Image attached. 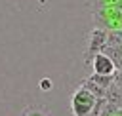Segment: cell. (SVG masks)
Listing matches in <instances>:
<instances>
[{"label":"cell","mask_w":122,"mask_h":116,"mask_svg":"<svg viewBox=\"0 0 122 116\" xmlns=\"http://www.w3.org/2000/svg\"><path fill=\"white\" fill-rule=\"evenodd\" d=\"M95 105H97V97L84 86H80L71 99V108L74 116H93Z\"/></svg>","instance_id":"cell-1"},{"label":"cell","mask_w":122,"mask_h":116,"mask_svg":"<svg viewBox=\"0 0 122 116\" xmlns=\"http://www.w3.org/2000/svg\"><path fill=\"white\" fill-rule=\"evenodd\" d=\"M90 65H93V74H97V76L112 78V76H114V72H116V67H114L112 59H111L107 53H103V51L95 53V55L92 57Z\"/></svg>","instance_id":"cell-2"},{"label":"cell","mask_w":122,"mask_h":116,"mask_svg":"<svg viewBox=\"0 0 122 116\" xmlns=\"http://www.w3.org/2000/svg\"><path fill=\"white\" fill-rule=\"evenodd\" d=\"M105 46H107V32H105V30H101V29H95V30H92L90 44H88V49H86V55H84V59H86V65H90L92 57H93L95 53L103 51V48H105Z\"/></svg>","instance_id":"cell-3"},{"label":"cell","mask_w":122,"mask_h":116,"mask_svg":"<svg viewBox=\"0 0 122 116\" xmlns=\"http://www.w3.org/2000/svg\"><path fill=\"white\" fill-rule=\"evenodd\" d=\"M21 116H51V114L44 106H27Z\"/></svg>","instance_id":"cell-4"},{"label":"cell","mask_w":122,"mask_h":116,"mask_svg":"<svg viewBox=\"0 0 122 116\" xmlns=\"http://www.w3.org/2000/svg\"><path fill=\"white\" fill-rule=\"evenodd\" d=\"M40 87H42V89H51V80H50V78H44V80L40 82Z\"/></svg>","instance_id":"cell-5"}]
</instances>
